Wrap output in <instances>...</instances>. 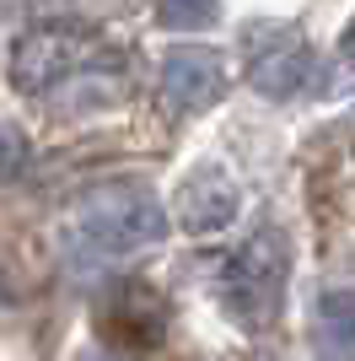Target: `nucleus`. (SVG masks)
I'll return each mask as SVG.
<instances>
[{
  "label": "nucleus",
  "instance_id": "obj_6",
  "mask_svg": "<svg viewBox=\"0 0 355 361\" xmlns=\"http://www.w3.org/2000/svg\"><path fill=\"white\" fill-rule=\"evenodd\" d=\"M232 216H237V178L216 162L194 167L178 189V221L189 232H221Z\"/></svg>",
  "mask_w": 355,
  "mask_h": 361
},
{
  "label": "nucleus",
  "instance_id": "obj_7",
  "mask_svg": "<svg viewBox=\"0 0 355 361\" xmlns=\"http://www.w3.org/2000/svg\"><path fill=\"white\" fill-rule=\"evenodd\" d=\"M108 334L113 340H124V345H156L162 340V329H167V307H162V297L156 291H146V286H124L113 302H108Z\"/></svg>",
  "mask_w": 355,
  "mask_h": 361
},
{
  "label": "nucleus",
  "instance_id": "obj_4",
  "mask_svg": "<svg viewBox=\"0 0 355 361\" xmlns=\"http://www.w3.org/2000/svg\"><path fill=\"white\" fill-rule=\"evenodd\" d=\"M87 65V44L65 27H32L27 38H16L11 49V87L16 92H44L65 81L70 71Z\"/></svg>",
  "mask_w": 355,
  "mask_h": 361
},
{
  "label": "nucleus",
  "instance_id": "obj_3",
  "mask_svg": "<svg viewBox=\"0 0 355 361\" xmlns=\"http://www.w3.org/2000/svg\"><path fill=\"white\" fill-rule=\"evenodd\" d=\"M312 49L291 27H259L248 38V87L264 97H296L307 87Z\"/></svg>",
  "mask_w": 355,
  "mask_h": 361
},
{
  "label": "nucleus",
  "instance_id": "obj_11",
  "mask_svg": "<svg viewBox=\"0 0 355 361\" xmlns=\"http://www.w3.org/2000/svg\"><path fill=\"white\" fill-rule=\"evenodd\" d=\"M16 146H22V140H16L11 130H0V173H6V167L16 162Z\"/></svg>",
  "mask_w": 355,
  "mask_h": 361
},
{
  "label": "nucleus",
  "instance_id": "obj_9",
  "mask_svg": "<svg viewBox=\"0 0 355 361\" xmlns=\"http://www.w3.org/2000/svg\"><path fill=\"white\" fill-rule=\"evenodd\" d=\"M221 0H156V22L162 27H178V32H199L216 22Z\"/></svg>",
  "mask_w": 355,
  "mask_h": 361
},
{
  "label": "nucleus",
  "instance_id": "obj_8",
  "mask_svg": "<svg viewBox=\"0 0 355 361\" xmlns=\"http://www.w3.org/2000/svg\"><path fill=\"white\" fill-rule=\"evenodd\" d=\"M318 334L340 361H355V291H334L318 307Z\"/></svg>",
  "mask_w": 355,
  "mask_h": 361
},
{
  "label": "nucleus",
  "instance_id": "obj_12",
  "mask_svg": "<svg viewBox=\"0 0 355 361\" xmlns=\"http://www.w3.org/2000/svg\"><path fill=\"white\" fill-rule=\"evenodd\" d=\"M87 361H108V356H87Z\"/></svg>",
  "mask_w": 355,
  "mask_h": 361
},
{
  "label": "nucleus",
  "instance_id": "obj_2",
  "mask_svg": "<svg viewBox=\"0 0 355 361\" xmlns=\"http://www.w3.org/2000/svg\"><path fill=\"white\" fill-rule=\"evenodd\" d=\"M75 232L92 254H135L167 238V216L146 189H97L81 200Z\"/></svg>",
  "mask_w": 355,
  "mask_h": 361
},
{
  "label": "nucleus",
  "instance_id": "obj_5",
  "mask_svg": "<svg viewBox=\"0 0 355 361\" xmlns=\"http://www.w3.org/2000/svg\"><path fill=\"white\" fill-rule=\"evenodd\" d=\"M226 87V65L216 49L205 44H183V49H167L162 54V97L183 114H199L221 97Z\"/></svg>",
  "mask_w": 355,
  "mask_h": 361
},
{
  "label": "nucleus",
  "instance_id": "obj_1",
  "mask_svg": "<svg viewBox=\"0 0 355 361\" xmlns=\"http://www.w3.org/2000/svg\"><path fill=\"white\" fill-rule=\"evenodd\" d=\"M285 270H291V254H285V238L275 226L253 232L242 248H232L226 264L216 270V297H221L226 318H237L242 329L275 324L285 302Z\"/></svg>",
  "mask_w": 355,
  "mask_h": 361
},
{
  "label": "nucleus",
  "instance_id": "obj_10",
  "mask_svg": "<svg viewBox=\"0 0 355 361\" xmlns=\"http://www.w3.org/2000/svg\"><path fill=\"white\" fill-rule=\"evenodd\" d=\"M340 60H344V71H350V81H355V22L344 27V38H340Z\"/></svg>",
  "mask_w": 355,
  "mask_h": 361
}]
</instances>
